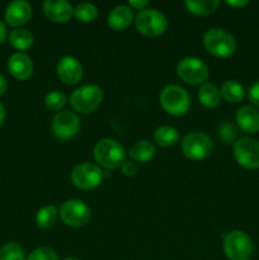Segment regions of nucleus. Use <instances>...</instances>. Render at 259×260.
<instances>
[{"mask_svg": "<svg viewBox=\"0 0 259 260\" xmlns=\"http://www.w3.org/2000/svg\"><path fill=\"white\" fill-rule=\"evenodd\" d=\"M177 74L183 81L192 85L203 84L208 78V68L197 57H184L178 62Z\"/></svg>", "mask_w": 259, "mask_h": 260, "instance_id": "nucleus-9", "label": "nucleus"}, {"mask_svg": "<svg viewBox=\"0 0 259 260\" xmlns=\"http://www.w3.org/2000/svg\"><path fill=\"white\" fill-rule=\"evenodd\" d=\"M188 12L195 15H208L215 12L220 5L217 0H188L184 3Z\"/></svg>", "mask_w": 259, "mask_h": 260, "instance_id": "nucleus-25", "label": "nucleus"}, {"mask_svg": "<svg viewBox=\"0 0 259 260\" xmlns=\"http://www.w3.org/2000/svg\"><path fill=\"white\" fill-rule=\"evenodd\" d=\"M223 251L229 260H250L253 241L244 231H230L223 239Z\"/></svg>", "mask_w": 259, "mask_h": 260, "instance_id": "nucleus-5", "label": "nucleus"}, {"mask_svg": "<svg viewBox=\"0 0 259 260\" xmlns=\"http://www.w3.org/2000/svg\"><path fill=\"white\" fill-rule=\"evenodd\" d=\"M33 41H35V38H33L32 33L24 28H15L9 35V42L15 50H28V48L32 47Z\"/></svg>", "mask_w": 259, "mask_h": 260, "instance_id": "nucleus-23", "label": "nucleus"}, {"mask_svg": "<svg viewBox=\"0 0 259 260\" xmlns=\"http://www.w3.org/2000/svg\"><path fill=\"white\" fill-rule=\"evenodd\" d=\"M203 45L216 57H230L236 51V40L230 32L222 28H211L203 36Z\"/></svg>", "mask_w": 259, "mask_h": 260, "instance_id": "nucleus-1", "label": "nucleus"}, {"mask_svg": "<svg viewBox=\"0 0 259 260\" xmlns=\"http://www.w3.org/2000/svg\"><path fill=\"white\" fill-rule=\"evenodd\" d=\"M132 20H134V13H132L131 8L127 5H118V7L113 8L108 14L107 24L113 30H123L130 27Z\"/></svg>", "mask_w": 259, "mask_h": 260, "instance_id": "nucleus-18", "label": "nucleus"}, {"mask_svg": "<svg viewBox=\"0 0 259 260\" xmlns=\"http://www.w3.org/2000/svg\"><path fill=\"white\" fill-rule=\"evenodd\" d=\"M226 4L230 5V7H234V8H243L245 7V5L249 4L248 0H228L226 2Z\"/></svg>", "mask_w": 259, "mask_h": 260, "instance_id": "nucleus-34", "label": "nucleus"}, {"mask_svg": "<svg viewBox=\"0 0 259 260\" xmlns=\"http://www.w3.org/2000/svg\"><path fill=\"white\" fill-rule=\"evenodd\" d=\"M66 104V95L61 91L53 90L50 91L48 94H46L45 96V106L46 108L50 109V111L58 112L63 108V106Z\"/></svg>", "mask_w": 259, "mask_h": 260, "instance_id": "nucleus-28", "label": "nucleus"}, {"mask_svg": "<svg viewBox=\"0 0 259 260\" xmlns=\"http://www.w3.org/2000/svg\"><path fill=\"white\" fill-rule=\"evenodd\" d=\"M147 4H149V2H146V0H130L128 2V5L131 8H134V9H137V10H144L146 9Z\"/></svg>", "mask_w": 259, "mask_h": 260, "instance_id": "nucleus-33", "label": "nucleus"}, {"mask_svg": "<svg viewBox=\"0 0 259 260\" xmlns=\"http://www.w3.org/2000/svg\"><path fill=\"white\" fill-rule=\"evenodd\" d=\"M32 18V7L24 0L12 2L5 9V20L12 27H22Z\"/></svg>", "mask_w": 259, "mask_h": 260, "instance_id": "nucleus-14", "label": "nucleus"}, {"mask_svg": "<svg viewBox=\"0 0 259 260\" xmlns=\"http://www.w3.org/2000/svg\"><path fill=\"white\" fill-rule=\"evenodd\" d=\"M155 146L149 141H137L130 147L128 155L134 161L137 162H146L150 161L155 156Z\"/></svg>", "mask_w": 259, "mask_h": 260, "instance_id": "nucleus-19", "label": "nucleus"}, {"mask_svg": "<svg viewBox=\"0 0 259 260\" xmlns=\"http://www.w3.org/2000/svg\"><path fill=\"white\" fill-rule=\"evenodd\" d=\"M8 70L18 80H27L33 73V62L28 55L17 52L8 60Z\"/></svg>", "mask_w": 259, "mask_h": 260, "instance_id": "nucleus-16", "label": "nucleus"}, {"mask_svg": "<svg viewBox=\"0 0 259 260\" xmlns=\"http://www.w3.org/2000/svg\"><path fill=\"white\" fill-rule=\"evenodd\" d=\"M236 123L245 134H256L259 131V112L253 106H243L236 111Z\"/></svg>", "mask_w": 259, "mask_h": 260, "instance_id": "nucleus-17", "label": "nucleus"}, {"mask_svg": "<svg viewBox=\"0 0 259 260\" xmlns=\"http://www.w3.org/2000/svg\"><path fill=\"white\" fill-rule=\"evenodd\" d=\"M58 218V211L55 206H45L36 213V223L40 229L47 230L55 226Z\"/></svg>", "mask_w": 259, "mask_h": 260, "instance_id": "nucleus-24", "label": "nucleus"}, {"mask_svg": "<svg viewBox=\"0 0 259 260\" xmlns=\"http://www.w3.org/2000/svg\"><path fill=\"white\" fill-rule=\"evenodd\" d=\"M221 98L225 99L229 103H239L245 98L244 86L236 80H226L221 85L220 89Z\"/></svg>", "mask_w": 259, "mask_h": 260, "instance_id": "nucleus-20", "label": "nucleus"}, {"mask_svg": "<svg viewBox=\"0 0 259 260\" xmlns=\"http://www.w3.org/2000/svg\"><path fill=\"white\" fill-rule=\"evenodd\" d=\"M218 135H220V139L223 140L226 144H230V142L235 141L236 137H238V129L233 123L225 122L218 128Z\"/></svg>", "mask_w": 259, "mask_h": 260, "instance_id": "nucleus-30", "label": "nucleus"}, {"mask_svg": "<svg viewBox=\"0 0 259 260\" xmlns=\"http://www.w3.org/2000/svg\"><path fill=\"white\" fill-rule=\"evenodd\" d=\"M160 104L167 113L183 116L189 111L190 99L185 89L179 85H168L160 91Z\"/></svg>", "mask_w": 259, "mask_h": 260, "instance_id": "nucleus-3", "label": "nucleus"}, {"mask_svg": "<svg viewBox=\"0 0 259 260\" xmlns=\"http://www.w3.org/2000/svg\"><path fill=\"white\" fill-rule=\"evenodd\" d=\"M56 73L62 83L68 85H75L83 78V66L78 58L73 56H63L58 60Z\"/></svg>", "mask_w": 259, "mask_h": 260, "instance_id": "nucleus-13", "label": "nucleus"}, {"mask_svg": "<svg viewBox=\"0 0 259 260\" xmlns=\"http://www.w3.org/2000/svg\"><path fill=\"white\" fill-rule=\"evenodd\" d=\"M4 121H5V108L2 104V102H0V126L4 123Z\"/></svg>", "mask_w": 259, "mask_h": 260, "instance_id": "nucleus-37", "label": "nucleus"}, {"mask_svg": "<svg viewBox=\"0 0 259 260\" xmlns=\"http://www.w3.org/2000/svg\"><path fill=\"white\" fill-rule=\"evenodd\" d=\"M74 17L83 23L94 22L98 17V9L90 3H80L74 8Z\"/></svg>", "mask_w": 259, "mask_h": 260, "instance_id": "nucleus-26", "label": "nucleus"}, {"mask_svg": "<svg viewBox=\"0 0 259 260\" xmlns=\"http://www.w3.org/2000/svg\"><path fill=\"white\" fill-rule=\"evenodd\" d=\"M102 180H103V172L99 165L90 164V162L79 164L71 172V182L79 189H93L101 184Z\"/></svg>", "mask_w": 259, "mask_h": 260, "instance_id": "nucleus-11", "label": "nucleus"}, {"mask_svg": "<svg viewBox=\"0 0 259 260\" xmlns=\"http://www.w3.org/2000/svg\"><path fill=\"white\" fill-rule=\"evenodd\" d=\"M63 260H80V259L75 258V256H69V258H65Z\"/></svg>", "mask_w": 259, "mask_h": 260, "instance_id": "nucleus-38", "label": "nucleus"}, {"mask_svg": "<svg viewBox=\"0 0 259 260\" xmlns=\"http://www.w3.org/2000/svg\"><path fill=\"white\" fill-rule=\"evenodd\" d=\"M248 98L251 104L259 108V80L255 81L248 90Z\"/></svg>", "mask_w": 259, "mask_h": 260, "instance_id": "nucleus-31", "label": "nucleus"}, {"mask_svg": "<svg viewBox=\"0 0 259 260\" xmlns=\"http://www.w3.org/2000/svg\"><path fill=\"white\" fill-rule=\"evenodd\" d=\"M123 146L113 139H102L94 147V159L99 167L104 169L113 170L121 167L124 162Z\"/></svg>", "mask_w": 259, "mask_h": 260, "instance_id": "nucleus-2", "label": "nucleus"}, {"mask_svg": "<svg viewBox=\"0 0 259 260\" xmlns=\"http://www.w3.org/2000/svg\"><path fill=\"white\" fill-rule=\"evenodd\" d=\"M154 140L163 147L174 146L179 141V132L172 126H160L155 129Z\"/></svg>", "mask_w": 259, "mask_h": 260, "instance_id": "nucleus-22", "label": "nucleus"}, {"mask_svg": "<svg viewBox=\"0 0 259 260\" xmlns=\"http://www.w3.org/2000/svg\"><path fill=\"white\" fill-rule=\"evenodd\" d=\"M0 260H27L22 246L15 243H7L0 248Z\"/></svg>", "mask_w": 259, "mask_h": 260, "instance_id": "nucleus-27", "label": "nucleus"}, {"mask_svg": "<svg viewBox=\"0 0 259 260\" xmlns=\"http://www.w3.org/2000/svg\"><path fill=\"white\" fill-rule=\"evenodd\" d=\"M103 101V91L98 85H83L73 91L70 104L76 112L81 114L93 113Z\"/></svg>", "mask_w": 259, "mask_h": 260, "instance_id": "nucleus-4", "label": "nucleus"}, {"mask_svg": "<svg viewBox=\"0 0 259 260\" xmlns=\"http://www.w3.org/2000/svg\"><path fill=\"white\" fill-rule=\"evenodd\" d=\"M121 170L123 173V175H126V177H134L137 173V165L134 161H130V160L126 161L124 160L123 164L121 165Z\"/></svg>", "mask_w": 259, "mask_h": 260, "instance_id": "nucleus-32", "label": "nucleus"}, {"mask_svg": "<svg viewBox=\"0 0 259 260\" xmlns=\"http://www.w3.org/2000/svg\"><path fill=\"white\" fill-rule=\"evenodd\" d=\"M136 29L145 37H157L168 28L167 17L156 9H144L135 18Z\"/></svg>", "mask_w": 259, "mask_h": 260, "instance_id": "nucleus-6", "label": "nucleus"}, {"mask_svg": "<svg viewBox=\"0 0 259 260\" xmlns=\"http://www.w3.org/2000/svg\"><path fill=\"white\" fill-rule=\"evenodd\" d=\"M234 156L245 169L259 168V141L253 137H241L234 142Z\"/></svg>", "mask_w": 259, "mask_h": 260, "instance_id": "nucleus-8", "label": "nucleus"}, {"mask_svg": "<svg viewBox=\"0 0 259 260\" xmlns=\"http://www.w3.org/2000/svg\"><path fill=\"white\" fill-rule=\"evenodd\" d=\"M27 260H58V255L50 246H41L35 249L28 255Z\"/></svg>", "mask_w": 259, "mask_h": 260, "instance_id": "nucleus-29", "label": "nucleus"}, {"mask_svg": "<svg viewBox=\"0 0 259 260\" xmlns=\"http://www.w3.org/2000/svg\"><path fill=\"white\" fill-rule=\"evenodd\" d=\"M7 89H8L7 79H5L3 75H0V96H2L3 94H5Z\"/></svg>", "mask_w": 259, "mask_h": 260, "instance_id": "nucleus-35", "label": "nucleus"}, {"mask_svg": "<svg viewBox=\"0 0 259 260\" xmlns=\"http://www.w3.org/2000/svg\"><path fill=\"white\" fill-rule=\"evenodd\" d=\"M58 215L65 225L70 228H80L90 218V208L83 201L69 200L61 205Z\"/></svg>", "mask_w": 259, "mask_h": 260, "instance_id": "nucleus-10", "label": "nucleus"}, {"mask_svg": "<svg viewBox=\"0 0 259 260\" xmlns=\"http://www.w3.org/2000/svg\"><path fill=\"white\" fill-rule=\"evenodd\" d=\"M5 37H7V27H5L4 23L0 20V43L5 40Z\"/></svg>", "mask_w": 259, "mask_h": 260, "instance_id": "nucleus-36", "label": "nucleus"}, {"mask_svg": "<svg viewBox=\"0 0 259 260\" xmlns=\"http://www.w3.org/2000/svg\"><path fill=\"white\" fill-rule=\"evenodd\" d=\"M51 128L57 139L70 140L78 134L80 128V121L74 112L61 111L53 117Z\"/></svg>", "mask_w": 259, "mask_h": 260, "instance_id": "nucleus-12", "label": "nucleus"}, {"mask_svg": "<svg viewBox=\"0 0 259 260\" xmlns=\"http://www.w3.org/2000/svg\"><path fill=\"white\" fill-rule=\"evenodd\" d=\"M43 13L55 23H66L74 15V8L66 0H46L43 3Z\"/></svg>", "mask_w": 259, "mask_h": 260, "instance_id": "nucleus-15", "label": "nucleus"}, {"mask_svg": "<svg viewBox=\"0 0 259 260\" xmlns=\"http://www.w3.org/2000/svg\"><path fill=\"white\" fill-rule=\"evenodd\" d=\"M212 140L202 132H190L182 141L183 154L190 160H202L212 152Z\"/></svg>", "mask_w": 259, "mask_h": 260, "instance_id": "nucleus-7", "label": "nucleus"}, {"mask_svg": "<svg viewBox=\"0 0 259 260\" xmlns=\"http://www.w3.org/2000/svg\"><path fill=\"white\" fill-rule=\"evenodd\" d=\"M198 99L206 108H216L221 102L220 89L216 88L213 84H202L198 90Z\"/></svg>", "mask_w": 259, "mask_h": 260, "instance_id": "nucleus-21", "label": "nucleus"}]
</instances>
